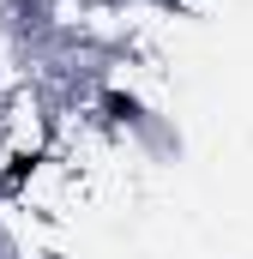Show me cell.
I'll return each instance as SVG.
<instances>
[{
  "label": "cell",
  "mask_w": 253,
  "mask_h": 259,
  "mask_svg": "<svg viewBox=\"0 0 253 259\" xmlns=\"http://www.w3.org/2000/svg\"><path fill=\"white\" fill-rule=\"evenodd\" d=\"M49 139H55V103L36 91V84H18L0 97V145L30 163V157H49Z\"/></svg>",
  "instance_id": "6da1fadb"
}]
</instances>
